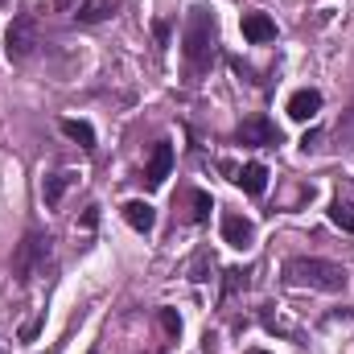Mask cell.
Returning <instances> with one entry per match:
<instances>
[{
  "instance_id": "18",
  "label": "cell",
  "mask_w": 354,
  "mask_h": 354,
  "mask_svg": "<svg viewBox=\"0 0 354 354\" xmlns=\"http://www.w3.org/2000/svg\"><path fill=\"white\" fill-rule=\"evenodd\" d=\"M317 136H322V132H317V128H313V132H305V136H301V149H305V153H309V149H313V145H317Z\"/></svg>"
},
{
  "instance_id": "19",
  "label": "cell",
  "mask_w": 354,
  "mask_h": 354,
  "mask_svg": "<svg viewBox=\"0 0 354 354\" xmlns=\"http://www.w3.org/2000/svg\"><path fill=\"white\" fill-rule=\"evenodd\" d=\"M66 4H71V0H41V12H46V8H66Z\"/></svg>"
},
{
  "instance_id": "14",
  "label": "cell",
  "mask_w": 354,
  "mask_h": 354,
  "mask_svg": "<svg viewBox=\"0 0 354 354\" xmlns=\"http://www.w3.org/2000/svg\"><path fill=\"white\" fill-rule=\"evenodd\" d=\"M66 185H71V174H50V177H46V185H41L46 206H58V202H62V194H66Z\"/></svg>"
},
{
  "instance_id": "21",
  "label": "cell",
  "mask_w": 354,
  "mask_h": 354,
  "mask_svg": "<svg viewBox=\"0 0 354 354\" xmlns=\"http://www.w3.org/2000/svg\"><path fill=\"white\" fill-rule=\"evenodd\" d=\"M91 354H99V351H91Z\"/></svg>"
},
{
  "instance_id": "3",
  "label": "cell",
  "mask_w": 354,
  "mask_h": 354,
  "mask_svg": "<svg viewBox=\"0 0 354 354\" xmlns=\"http://www.w3.org/2000/svg\"><path fill=\"white\" fill-rule=\"evenodd\" d=\"M37 21L33 17H12V25H8V33H4V54H8V62L12 66H21V62H29L33 54H37Z\"/></svg>"
},
{
  "instance_id": "20",
  "label": "cell",
  "mask_w": 354,
  "mask_h": 354,
  "mask_svg": "<svg viewBox=\"0 0 354 354\" xmlns=\"http://www.w3.org/2000/svg\"><path fill=\"white\" fill-rule=\"evenodd\" d=\"M248 354H268V351H248Z\"/></svg>"
},
{
  "instance_id": "4",
  "label": "cell",
  "mask_w": 354,
  "mask_h": 354,
  "mask_svg": "<svg viewBox=\"0 0 354 354\" xmlns=\"http://www.w3.org/2000/svg\"><path fill=\"white\" fill-rule=\"evenodd\" d=\"M50 260V235H41V231H29L21 243H17V256H12V276L17 280H29L37 268Z\"/></svg>"
},
{
  "instance_id": "11",
  "label": "cell",
  "mask_w": 354,
  "mask_h": 354,
  "mask_svg": "<svg viewBox=\"0 0 354 354\" xmlns=\"http://www.w3.org/2000/svg\"><path fill=\"white\" fill-rule=\"evenodd\" d=\"M243 37L252 41V46H264L276 37V21L268 17V12H248L243 17Z\"/></svg>"
},
{
  "instance_id": "1",
  "label": "cell",
  "mask_w": 354,
  "mask_h": 354,
  "mask_svg": "<svg viewBox=\"0 0 354 354\" xmlns=\"http://www.w3.org/2000/svg\"><path fill=\"white\" fill-rule=\"evenodd\" d=\"M214 50H218V17L206 4H194L185 17V33H181V54H185L189 71L202 75L214 62Z\"/></svg>"
},
{
  "instance_id": "7",
  "label": "cell",
  "mask_w": 354,
  "mask_h": 354,
  "mask_svg": "<svg viewBox=\"0 0 354 354\" xmlns=\"http://www.w3.org/2000/svg\"><path fill=\"white\" fill-rule=\"evenodd\" d=\"M169 174H174V145H169V140H161V145L153 149L149 169H145V185H149V189H161Z\"/></svg>"
},
{
  "instance_id": "10",
  "label": "cell",
  "mask_w": 354,
  "mask_h": 354,
  "mask_svg": "<svg viewBox=\"0 0 354 354\" xmlns=\"http://www.w3.org/2000/svg\"><path fill=\"white\" fill-rule=\"evenodd\" d=\"M124 223H128L132 231H140V235H149V231H153V223H157V210H153L149 202H140V198H132V202H124Z\"/></svg>"
},
{
  "instance_id": "12",
  "label": "cell",
  "mask_w": 354,
  "mask_h": 354,
  "mask_svg": "<svg viewBox=\"0 0 354 354\" xmlns=\"http://www.w3.org/2000/svg\"><path fill=\"white\" fill-rule=\"evenodd\" d=\"M235 185L243 189V194H252V198H260L268 189V169L260 165V161H252V165H243L239 174H235Z\"/></svg>"
},
{
  "instance_id": "15",
  "label": "cell",
  "mask_w": 354,
  "mask_h": 354,
  "mask_svg": "<svg viewBox=\"0 0 354 354\" xmlns=\"http://www.w3.org/2000/svg\"><path fill=\"white\" fill-rule=\"evenodd\" d=\"M185 202H189V218L194 223H206L210 218V198L202 189H185Z\"/></svg>"
},
{
  "instance_id": "13",
  "label": "cell",
  "mask_w": 354,
  "mask_h": 354,
  "mask_svg": "<svg viewBox=\"0 0 354 354\" xmlns=\"http://www.w3.org/2000/svg\"><path fill=\"white\" fill-rule=\"evenodd\" d=\"M58 128H62V132H66L71 140H79V145H83L87 153H91V149H95V128H91L87 120H62Z\"/></svg>"
},
{
  "instance_id": "6",
  "label": "cell",
  "mask_w": 354,
  "mask_h": 354,
  "mask_svg": "<svg viewBox=\"0 0 354 354\" xmlns=\"http://www.w3.org/2000/svg\"><path fill=\"white\" fill-rule=\"evenodd\" d=\"M235 136H239V145H252V149H260V145H280V132H276V124H272L268 115L243 120Z\"/></svg>"
},
{
  "instance_id": "9",
  "label": "cell",
  "mask_w": 354,
  "mask_h": 354,
  "mask_svg": "<svg viewBox=\"0 0 354 354\" xmlns=\"http://www.w3.org/2000/svg\"><path fill=\"white\" fill-rule=\"evenodd\" d=\"M317 111H322V91L305 87V91H297V95L288 99V115H292L297 124H305V120H313Z\"/></svg>"
},
{
  "instance_id": "17",
  "label": "cell",
  "mask_w": 354,
  "mask_h": 354,
  "mask_svg": "<svg viewBox=\"0 0 354 354\" xmlns=\"http://www.w3.org/2000/svg\"><path fill=\"white\" fill-rule=\"evenodd\" d=\"M161 326H165L169 334H181V317H177L174 309H161Z\"/></svg>"
},
{
  "instance_id": "2",
  "label": "cell",
  "mask_w": 354,
  "mask_h": 354,
  "mask_svg": "<svg viewBox=\"0 0 354 354\" xmlns=\"http://www.w3.org/2000/svg\"><path fill=\"white\" fill-rule=\"evenodd\" d=\"M284 280L297 288H317V292H342L351 284V272L322 256H292L284 264Z\"/></svg>"
},
{
  "instance_id": "8",
  "label": "cell",
  "mask_w": 354,
  "mask_h": 354,
  "mask_svg": "<svg viewBox=\"0 0 354 354\" xmlns=\"http://www.w3.org/2000/svg\"><path fill=\"white\" fill-rule=\"evenodd\" d=\"M115 12H120V0H83V4H75L79 25H99V21H107Z\"/></svg>"
},
{
  "instance_id": "16",
  "label": "cell",
  "mask_w": 354,
  "mask_h": 354,
  "mask_svg": "<svg viewBox=\"0 0 354 354\" xmlns=\"http://www.w3.org/2000/svg\"><path fill=\"white\" fill-rule=\"evenodd\" d=\"M330 223H334V227H342V231H351V235H354V206H351V202H342V198H338V202L330 206Z\"/></svg>"
},
{
  "instance_id": "5",
  "label": "cell",
  "mask_w": 354,
  "mask_h": 354,
  "mask_svg": "<svg viewBox=\"0 0 354 354\" xmlns=\"http://www.w3.org/2000/svg\"><path fill=\"white\" fill-rule=\"evenodd\" d=\"M223 243L235 248V252H248V248L256 243L252 218H243V214H235V210H223Z\"/></svg>"
}]
</instances>
